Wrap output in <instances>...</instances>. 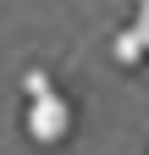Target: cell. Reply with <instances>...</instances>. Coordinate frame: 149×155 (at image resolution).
<instances>
[{"mask_svg": "<svg viewBox=\"0 0 149 155\" xmlns=\"http://www.w3.org/2000/svg\"><path fill=\"white\" fill-rule=\"evenodd\" d=\"M138 28H144V39H149V11H144V17H138Z\"/></svg>", "mask_w": 149, "mask_h": 155, "instance_id": "obj_4", "label": "cell"}, {"mask_svg": "<svg viewBox=\"0 0 149 155\" xmlns=\"http://www.w3.org/2000/svg\"><path fill=\"white\" fill-rule=\"evenodd\" d=\"M22 83H28V94H44V89H50V78H44V72H28Z\"/></svg>", "mask_w": 149, "mask_h": 155, "instance_id": "obj_3", "label": "cell"}, {"mask_svg": "<svg viewBox=\"0 0 149 155\" xmlns=\"http://www.w3.org/2000/svg\"><path fill=\"white\" fill-rule=\"evenodd\" d=\"M66 127H72V105L61 100L55 89L44 94H33V105H28V133L39 144H55V139H66Z\"/></svg>", "mask_w": 149, "mask_h": 155, "instance_id": "obj_1", "label": "cell"}, {"mask_svg": "<svg viewBox=\"0 0 149 155\" xmlns=\"http://www.w3.org/2000/svg\"><path fill=\"white\" fill-rule=\"evenodd\" d=\"M116 55H122V61H144V55H149V39H144V28H127V33H116Z\"/></svg>", "mask_w": 149, "mask_h": 155, "instance_id": "obj_2", "label": "cell"}]
</instances>
